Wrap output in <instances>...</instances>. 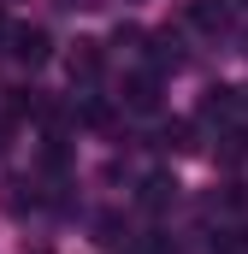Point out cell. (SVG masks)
<instances>
[{
  "label": "cell",
  "instance_id": "cell-1",
  "mask_svg": "<svg viewBox=\"0 0 248 254\" xmlns=\"http://www.w3.org/2000/svg\"><path fill=\"white\" fill-rule=\"evenodd\" d=\"M6 42H12L6 54H12L18 65H48V54H54L48 30H36V24H12V30H6Z\"/></svg>",
  "mask_w": 248,
  "mask_h": 254
},
{
  "label": "cell",
  "instance_id": "cell-2",
  "mask_svg": "<svg viewBox=\"0 0 248 254\" xmlns=\"http://www.w3.org/2000/svg\"><path fill=\"white\" fill-rule=\"evenodd\" d=\"M124 107H130V113H160V77H154V71L124 77Z\"/></svg>",
  "mask_w": 248,
  "mask_h": 254
},
{
  "label": "cell",
  "instance_id": "cell-3",
  "mask_svg": "<svg viewBox=\"0 0 248 254\" xmlns=\"http://www.w3.org/2000/svg\"><path fill=\"white\" fill-rule=\"evenodd\" d=\"M101 71H107L101 42H77V48H71V83H95Z\"/></svg>",
  "mask_w": 248,
  "mask_h": 254
},
{
  "label": "cell",
  "instance_id": "cell-4",
  "mask_svg": "<svg viewBox=\"0 0 248 254\" xmlns=\"http://www.w3.org/2000/svg\"><path fill=\"white\" fill-rule=\"evenodd\" d=\"M237 113H243V95L237 89H207V101H201V119L207 125H231Z\"/></svg>",
  "mask_w": 248,
  "mask_h": 254
},
{
  "label": "cell",
  "instance_id": "cell-5",
  "mask_svg": "<svg viewBox=\"0 0 248 254\" xmlns=\"http://www.w3.org/2000/svg\"><path fill=\"white\" fill-rule=\"evenodd\" d=\"M184 24H195V30H225L231 12H225L219 0H189V6H184Z\"/></svg>",
  "mask_w": 248,
  "mask_h": 254
},
{
  "label": "cell",
  "instance_id": "cell-6",
  "mask_svg": "<svg viewBox=\"0 0 248 254\" xmlns=\"http://www.w3.org/2000/svg\"><path fill=\"white\" fill-rule=\"evenodd\" d=\"M166 201H178V184H172V178H166V172H154V178H148V184H142V207H154V213H160V207H166Z\"/></svg>",
  "mask_w": 248,
  "mask_h": 254
},
{
  "label": "cell",
  "instance_id": "cell-7",
  "mask_svg": "<svg viewBox=\"0 0 248 254\" xmlns=\"http://www.w3.org/2000/svg\"><path fill=\"white\" fill-rule=\"evenodd\" d=\"M6 113H12V119H42V113H48V101H42L36 89H12V101H6Z\"/></svg>",
  "mask_w": 248,
  "mask_h": 254
},
{
  "label": "cell",
  "instance_id": "cell-8",
  "mask_svg": "<svg viewBox=\"0 0 248 254\" xmlns=\"http://www.w3.org/2000/svg\"><path fill=\"white\" fill-rule=\"evenodd\" d=\"M219 160H225V166H237V160H248V130H225V136H219Z\"/></svg>",
  "mask_w": 248,
  "mask_h": 254
},
{
  "label": "cell",
  "instance_id": "cell-9",
  "mask_svg": "<svg viewBox=\"0 0 248 254\" xmlns=\"http://www.w3.org/2000/svg\"><path fill=\"white\" fill-rule=\"evenodd\" d=\"M160 148H172V154L195 148V142H189V125H166V130H160Z\"/></svg>",
  "mask_w": 248,
  "mask_h": 254
},
{
  "label": "cell",
  "instance_id": "cell-10",
  "mask_svg": "<svg viewBox=\"0 0 248 254\" xmlns=\"http://www.w3.org/2000/svg\"><path fill=\"white\" fill-rule=\"evenodd\" d=\"M77 119H83V125H113V107H107V101H83V113H77Z\"/></svg>",
  "mask_w": 248,
  "mask_h": 254
},
{
  "label": "cell",
  "instance_id": "cell-11",
  "mask_svg": "<svg viewBox=\"0 0 248 254\" xmlns=\"http://www.w3.org/2000/svg\"><path fill=\"white\" fill-rule=\"evenodd\" d=\"M6 30H12V24H6V12H0V36H6Z\"/></svg>",
  "mask_w": 248,
  "mask_h": 254
},
{
  "label": "cell",
  "instance_id": "cell-12",
  "mask_svg": "<svg viewBox=\"0 0 248 254\" xmlns=\"http://www.w3.org/2000/svg\"><path fill=\"white\" fill-rule=\"evenodd\" d=\"M243 107H248V95H243Z\"/></svg>",
  "mask_w": 248,
  "mask_h": 254
},
{
  "label": "cell",
  "instance_id": "cell-13",
  "mask_svg": "<svg viewBox=\"0 0 248 254\" xmlns=\"http://www.w3.org/2000/svg\"><path fill=\"white\" fill-rule=\"evenodd\" d=\"M36 254H42V249H36Z\"/></svg>",
  "mask_w": 248,
  "mask_h": 254
}]
</instances>
